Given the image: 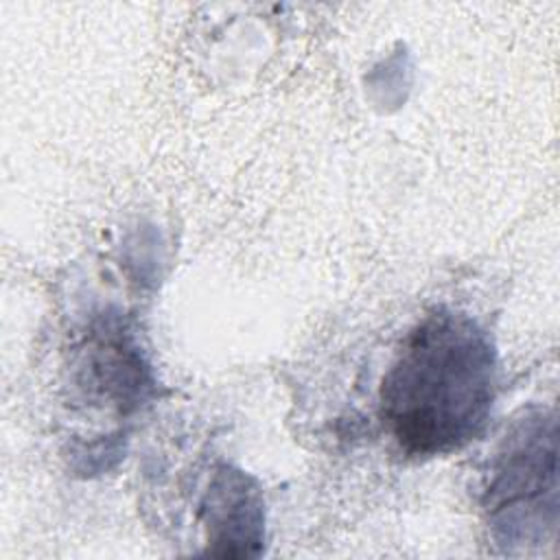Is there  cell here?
I'll list each match as a JSON object with an SVG mask.
<instances>
[{
  "instance_id": "obj_1",
  "label": "cell",
  "mask_w": 560,
  "mask_h": 560,
  "mask_svg": "<svg viewBox=\"0 0 560 560\" xmlns=\"http://www.w3.org/2000/svg\"><path fill=\"white\" fill-rule=\"evenodd\" d=\"M494 389L486 332L466 315L435 311L407 335L385 374L381 418L409 455H442L483 431Z\"/></svg>"
}]
</instances>
